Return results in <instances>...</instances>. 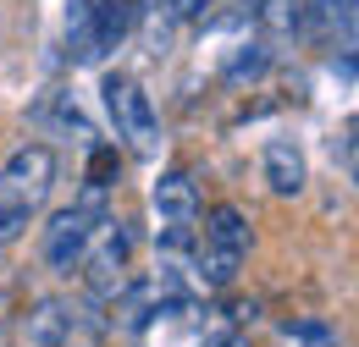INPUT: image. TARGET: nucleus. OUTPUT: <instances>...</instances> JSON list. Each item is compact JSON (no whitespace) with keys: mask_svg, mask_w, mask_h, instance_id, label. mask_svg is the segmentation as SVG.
I'll list each match as a JSON object with an SVG mask.
<instances>
[{"mask_svg":"<svg viewBox=\"0 0 359 347\" xmlns=\"http://www.w3.org/2000/svg\"><path fill=\"white\" fill-rule=\"evenodd\" d=\"M55 171H61V160L50 143H22L6 155V166H0V248L17 243L39 220L50 187H55Z\"/></svg>","mask_w":359,"mask_h":347,"instance_id":"obj_1","label":"nucleus"},{"mask_svg":"<svg viewBox=\"0 0 359 347\" xmlns=\"http://www.w3.org/2000/svg\"><path fill=\"white\" fill-rule=\"evenodd\" d=\"M105 215H111V182L89 176V187H83L67 210H55L50 226H45V237H39V260H45L50 276H72V270L83 264V254H89L94 232L105 226Z\"/></svg>","mask_w":359,"mask_h":347,"instance_id":"obj_2","label":"nucleus"},{"mask_svg":"<svg viewBox=\"0 0 359 347\" xmlns=\"http://www.w3.org/2000/svg\"><path fill=\"white\" fill-rule=\"evenodd\" d=\"M249 260V215L238 204H216L205 215V237H199V287L205 292H226L238 281V270Z\"/></svg>","mask_w":359,"mask_h":347,"instance_id":"obj_3","label":"nucleus"},{"mask_svg":"<svg viewBox=\"0 0 359 347\" xmlns=\"http://www.w3.org/2000/svg\"><path fill=\"white\" fill-rule=\"evenodd\" d=\"M149 204H155V220H161V254H166V276H177V260L194 248V237H199V187H194V176L182 171V166H166L161 182H155V193H149Z\"/></svg>","mask_w":359,"mask_h":347,"instance_id":"obj_4","label":"nucleus"},{"mask_svg":"<svg viewBox=\"0 0 359 347\" xmlns=\"http://www.w3.org/2000/svg\"><path fill=\"white\" fill-rule=\"evenodd\" d=\"M100 94H105V111H111L116 138L133 149L138 160H155L161 155V116H155V99L144 94V83L128 78V72H105Z\"/></svg>","mask_w":359,"mask_h":347,"instance_id":"obj_5","label":"nucleus"},{"mask_svg":"<svg viewBox=\"0 0 359 347\" xmlns=\"http://www.w3.org/2000/svg\"><path fill=\"white\" fill-rule=\"evenodd\" d=\"M128 260H133V232H128V220H111L94 232L89 254H83V287H89V304L94 309H111L116 304V292L128 287Z\"/></svg>","mask_w":359,"mask_h":347,"instance_id":"obj_6","label":"nucleus"},{"mask_svg":"<svg viewBox=\"0 0 359 347\" xmlns=\"http://www.w3.org/2000/svg\"><path fill=\"white\" fill-rule=\"evenodd\" d=\"M260 166H266V182L276 199H299L304 193V182H310V166H304V149L299 143H287V138H271L266 155H260Z\"/></svg>","mask_w":359,"mask_h":347,"instance_id":"obj_7","label":"nucleus"},{"mask_svg":"<svg viewBox=\"0 0 359 347\" xmlns=\"http://www.w3.org/2000/svg\"><path fill=\"white\" fill-rule=\"evenodd\" d=\"M128 28H133V0H105V6H100V17H94V28H89L83 61L94 66V61H105L111 50H122Z\"/></svg>","mask_w":359,"mask_h":347,"instance_id":"obj_8","label":"nucleus"},{"mask_svg":"<svg viewBox=\"0 0 359 347\" xmlns=\"http://www.w3.org/2000/svg\"><path fill=\"white\" fill-rule=\"evenodd\" d=\"M255 28H260V44H293L304 34V6L299 0H260Z\"/></svg>","mask_w":359,"mask_h":347,"instance_id":"obj_9","label":"nucleus"},{"mask_svg":"<svg viewBox=\"0 0 359 347\" xmlns=\"http://www.w3.org/2000/svg\"><path fill=\"white\" fill-rule=\"evenodd\" d=\"M105 0H67V44H72V61H83V44H89V28L100 17Z\"/></svg>","mask_w":359,"mask_h":347,"instance_id":"obj_10","label":"nucleus"},{"mask_svg":"<svg viewBox=\"0 0 359 347\" xmlns=\"http://www.w3.org/2000/svg\"><path fill=\"white\" fill-rule=\"evenodd\" d=\"M271 66V44H243V50H238V55H226V66H222V78L226 83H243V78H260V72H266Z\"/></svg>","mask_w":359,"mask_h":347,"instance_id":"obj_11","label":"nucleus"},{"mask_svg":"<svg viewBox=\"0 0 359 347\" xmlns=\"http://www.w3.org/2000/svg\"><path fill=\"white\" fill-rule=\"evenodd\" d=\"M67 320H72V304H61V298H45L39 304V314H34V325H28V337L39 347H50L61 331H67Z\"/></svg>","mask_w":359,"mask_h":347,"instance_id":"obj_12","label":"nucleus"},{"mask_svg":"<svg viewBox=\"0 0 359 347\" xmlns=\"http://www.w3.org/2000/svg\"><path fill=\"white\" fill-rule=\"evenodd\" d=\"M315 17L326 28H343V39L354 44V0H315Z\"/></svg>","mask_w":359,"mask_h":347,"instance_id":"obj_13","label":"nucleus"},{"mask_svg":"<svg viewBox=\"0 0 359 347\" xmlns=\"http://www.w3.org/2000/svg\"><path fill=\"white\" fill-rule=\"evenodd\" d=\"M50 347H100V320H83V314H72L67 320V331L55 337Z\"/></svg>","mask_w":359,"mask_h":347,"instance_id":"obj_14","label":"nucleus"},{"mask_svg":"<svg viewBox=\"0 0 359 347\" xmlns=\"http://www.w3.org/2000/svg\"><path fill=\"white\" fill-rule=\"evenodd\" d=\"M287 337L299 347H337V331L320 325V320H304V325H287Z\"/></svg>","mask_w":359,"mask_h":347,"instance_id":"obj_15","label":"nucleus"},{"mask_svg":"<svg viewBox=\"0 0 359 347\" xmlns=\"http://www.w3.org/2000/svg\"><path fill=\"white\" fill-rule=\"evenodd\" d=\"M155 6H166V17H177V22H199L216 0H155Z\"/></svg>","mask_w":359,"mask_h":347,"instance_id":"obj_16","label":"nucleus"},{"mask_svg":"<svg viewBox=\"0 0 359 347\" xmlns=\"http://www.w3.org/2000/svg\"><path fill=\"white\" fill-rule=\"evenodd\" d=\"M199 347H249V337L243 331H216V337H205Z\"/></svg>","mask_w":359,"mask_h":347,"instance_id":"obj_17","label":"nucleus"}]
</instances>
